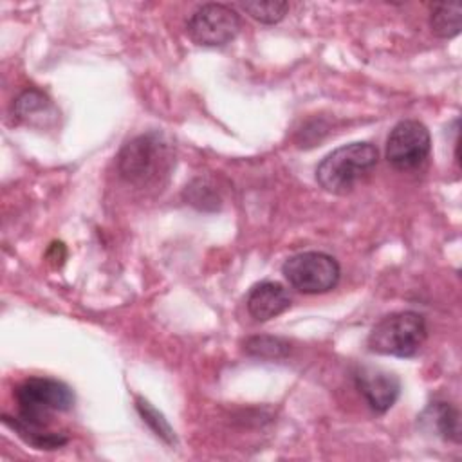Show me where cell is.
Here are the masks:
<instances>
[{
  "label": "cell",
  "instance_id": "obj_1",
  "mask_svg": "<svg viewBox=\"0 0 462 462\" xmlns=\"http://www.w3.org/2000/svg\"><path fill=\"white\" fill-rule=\"evenodd\" d=\"M175 152L166 135L148 132L126 143L117 155L121 177L139 188L161 184L171 171Z\"/></svg>",
  "mask_w": 462,
  "mask_h": 462
},
{
  "label": "cell",
  "instance_id": "obj_2",
  "mask_svg": "<svg viewBox=\"0 0 462 462\" xmlns=\"http://www.w3.org/2000/svg\"><path fill=\"white\" fill-rule=\"evenodd\" d=\"M377 148L372 143H350L330 152L316 168L318 184L334 195L350 193L377 166Z\"/></svg>",
  "mask_w": 462,
  "mask_h": 462
},
{
  "label": "cell",
  "instance_id": "obj_3",
  "mask_svg": "<svg viewBox=\"0 0 462 462\" xmlns=\"http://www.w3.org/2000/svg\"><path fill=\"white\" fill-rule=\"evenodd\" d=\"M428 337L426 319L413 310H402L384 316L368 334V348L375 354L411 357Z\"/></svg>",
  "mask_w": 462,
  "mask_h": 462
},
{
  "label": "cell",
  "instance_id": "obj_4",
  "mask_svg": "<svg viewBox=\"0 0 462 462\" xmlns=\"http://www.w3.org/2000/svg\"><path fill=\"white\" fill-rule=\"evenodd\" d=\"M18 419L36 426H47V419L56 411H69L74 406L72 390L51 377H29L14 388Z\"/></svg>",
  "mask_w": 462,
  "mask_h": 462
},
{
  "label": "cell",
  "instance_id": "obj_5",
  "mask_svg": "<svg viewBox=\"0 0 462 462\" xmlns=\"http://www.w3.org/2000/svg\"><path fill=\"white\" fill-rule=\"evenodd\" d=\"M282 273L296 291L321 294L337 285L341 269L334 256L321 251H305L287 258Z\"/></svg>",
  "mask_w": 462,
  "mask_h": 462
},
{
  "label": "cell",
  "instance_id": "obj_6",
  "mask_svg": "<svg viewBox=\"0 0 462 462\" xmlns=\"http://www.w3.org/2000/svg\"><path fill=\"white\" fill-rule=\"evenodd\" d=\"M431 137L417 119L399 121L386 139V159L401 171L419 168L430 155Z\"/></svg>",
  "mask_w": 462,
  "mask_h": 462
},
{
  "label": "cell",
  "instance_id": "obj_7",
  "mask_svg": "<svg viewBox=\"0 0 462 462\" xmlns=\"http://www.w3.org/2000/svg\"><path fill=\"white\" fill-rule=\"evenodd\" d=\"M240 31V16L224 4H204L188 20L189 38L204 47H220L235 40Z\"/></svg>",
  "mask_w": 462,
  "mask_h": 462
},
{
  "label": "cell",
  "instance_id": "obj_8",
  "mask_svg": "<svg viewBox=\"0 0 462 462\" xmlns=\"http://www.w3.org/2000/svg\"><path fill=\"white\" fill-rule=\"evenodd\" d=\"M354 379L359 393L375 413L388 411L401 393L399 377L379 366H359Z\"/></svg>",
  "mask_w": 462,
  "mask_h": 462
},
{
  "label": "cell",
  "instance_id": "obj_9",
  "mask_svg": "<svg viewBox=\"0 0 462 462\" xmlns=\"http://www.w3.org/2000/svg\"><path fill=\"white\" fill-rule=\"evenodd\" d=\"M247 310L256 321H267L291 307L285 287L278 282H260L247 294Z\"/></svg>",
  "mask_w": 462,
  "mask_h": 462
},
{
  "label": "cell",
  "instance_id": "obj_10",
  "mask_svg": "<svg viewBox=\"0 0 462 462\" xmlns=\"http://www.w3.org/2000/svg\"><path fill=\"white\" fill-rule=\"evenodd\" d=\"M4 422L11 430H14L27 444L34 446L36 449H56V448H61L63 444L69 442L67 435L58 433V431H51V430H47V426H36V424L23 422L18 417L4 415Z\"/></svg>",
  "mask_w": 462,
  "mask_h": 462
},
{
  "label": "cell",
  "instance_id": "obj_11",
  "mask_svg": "<svg viewBox=\"0 0 462 462\" xmlns=\"http://www.w3.org/2000/svg\"><path fill=\"white\" fill-rule=\"evenodd\" d=\"M424 420L446 440H460V420L458 411L449 402H433L422 415Z\"/></svg>",
  "mask_w": 462,
  "mask_h": 462
},
{
  "label": "cell",
  "instance_id": "obj_12",
  "mask_svg": "<svg viewBox=\"0 0 462 462\" xmlns=\"http://www.w3.org/2000/svg\"><path fill=\"white\" fill-rule=\"evenodd\" d=\"M430 27L439 38H453L462 27V5L458 2L435 4L430 14Z\"/></svg>",
  "mask_w": 462,
  "mask_h": 462
},
{
  "label": "cell",
  "instance_id": "obj_13",
  "mask_svg": "<svg viewBox=\"0 0 462 462\" xmlns=\"http://www.w3.org/2000/svg\"><path fill=\"white\" fill-rule=\"evenodd\" d=\"M51 110V101L49 97L36 90H23L13 103V114L16 116L18 121H27L32 123L36 117L47 116V112Z\"/></svg>",
  "mask_w": 462,
  "mask_h": 462
},
{
  "label": "cell",
  "instance_id": "obj_14",
  "mask_svg": "<svg viewBox=\"0 0 462 462\" xmlns=\"http://www.w3.org/2000/svg\"><path fill=\"white\" fill-rule=\"evenodd\" d=\"M244 350L260 359H282L289 352V343L273 336H254L244 343Z\"/></svg>",
  "mask_w": 462,
  "mask_h": 462
},
{
  "label": "cell",
  "instance_id": "obj_15",
  "mask_svg": "<svg viewBox=\"0 0 462 462\" xmlns=\"http://www.w3.org/2000/svg\"><path fill=\"white\" fill-rule=\"evenodd\" d=\"M242 9L262 23H278L289 11L287 2L265 0V2H244Z\"/></svg>",
  "mask_w": 462,
  "mask_h": 462
},
{
  "label": "cell",
  "instance_id": "obj_16",
  "mask_svg": "<svg viewBox=\"0 0 462 462\" xmlns=\"http://www.w3.org/2000/svg\"><path fill=\"white\" fill-rule=\"evenodd\" d=\"M137 410L143 417V420L153 430V433L157 437H161L164 442L168 444H173L175 442V435H173V430L171 426L168 424V420L164 419V415L161 411H157L148 401L137 397Z\"/></svg>",
  "mask_w": 462,
  "mask_h": 462
}]
</instances>
